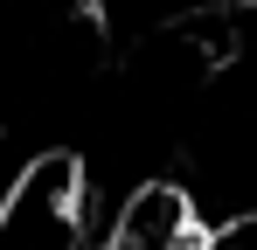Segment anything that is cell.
Listing matches in <instances>:
<instances>
[{"label":"cell","mask_w":257,"mask_h":250,"mask_svg":"<svg viewBox=\"0 0 257 250\" xmlns=\"http://www.w3.org/2000/svg\"><path fill=\"white\" fill-rule=\"evenodd\" d=\"M111 250H202V208L181 181H139L111 215Z\"/></svg>","instance_id":"obj_1"}]
</instances>
